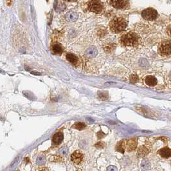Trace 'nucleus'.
Here are the masks:
<instances>
[{
	"mask_svg": "<svg viewBox=\"0 0 171 171\" xmlns=\"http://www.w3.org/2000/svg\"><path fill=\"white\" fill-rule=\"evenodd\" d=\"M120 43L125 46H137L141 43V38L137 33L130 32L122 35Z\"/></svg>",
	"mask_w": 171,
	"mask_h": 171,
	"instance_id": "1",
	"label": "nucleus"
},
{
	"mask_svg": "<svg viewBox=\"0 0 171 171\" xmlns=\"http://www.w3.org/2000/svg\"><path fill=\"white\" fill-rule=\"evenodd\" d=\"M127 26V22L124 18L117 17L113 19L109 23L111 30L114 33H120L125 30Z\"/></svg>",
	"mask_w": 171,
	"mask_h": 171,
	"instance_id": "2",
	"label": "nucleus"
},
{
	"mask_svg": "<svg viewBox=\"0 0 171 171\" xmlns=\"http://www.w3.org/2000/svg\"><path fill=\"white\" fill-rule=\"evenodd\" d=\"M88 9L95 14H101L104 10V5L100 0H89L88 3Z\"/></svg>",
	"mask_w": 171,
	"mask_h": 171,
	"instance_id": "3",
	"label": "nucleus"
},
{
	"mask_svg": "<svg viewBox=\"0 0 171 171\" xmlns=\"http://www.w3.org/2000/svg\"><path fill=\"white\" fill-rule=\"evenodd\" d=\"M158 52L163 56L171 55V39L162 41L158 46Z\"/></svg>",
	"mask_w": 171,
	"mask_h": 171,
	"instance_id": "4",
	"label": "nucleus"
},
{
	"mask_svg": "<svg viewBox=\"0 0 171 171\" xmlns=\"http://www.w3.org/2000/svg\"><path fill=\"white\" fill-rule=\"evenodd\" d=\"M141 15L145 20L154 21L158 18V12L153 8H147L141 12Z\"/></svg>",
	"mask_w": 171,
	"mask_h": 171,
	"instance_id": "5",
	"label": "nucleus"
},
{
	"mask_svg": "<svg viewBox=\"0 0 171 171\" xmlns=\"http://www.w3.org/2000/svg\"><path fill=\"white\" fill-rule=\"evenodd\" d=\"M109 4L117 9H126L130 6L129 0H109Z\"/></svg>",
	"mask_w": 171,
	"mask_h": 171,
	"instance_id": "6",
	"label": "nucleus"
},
{
	"mask_svg": "<svg viewBox=\"0 0 171 171\" xmlns=\"http://www.w3.org/2000/svg\"><path fill=\"white\" fill-rule=\"evenodd\" d=\"M71 159L74 163L79 164L83 159V154L80 151H75L71 156Z\"/></svg>",
	"mask_w": 171,
	"mask_h": 171,
	"instance_id": "7",
	"label": "nucleus"
},
{
	"mask_svg": "<svg viewBox=\"0 0 171 171\" xmlns=\"http://www.w3.org/2000/svg\"><path fill=\"white\" fill-rule=\"evenodd\" d=\"M158 153L162 158H169L171 156V149L169 147H163L158 151Z\"/></svg>",
	"mask_w": 171,
	"mask_h": 171,
	"instance_id": "8",
	"label": "nucleus"
},
{
	"mask_svg": "<svg viewBox=\"0 0 171 171\" xmlns=\"http://www.w3.org/2000/svg\"><path fill=\"white\" fill-rule=\"evenodd\" d=\"M145 84L148 85L149 86H154L158 83V81L156 79V78L154 76L149 75L146 77L145 79Z\"/></svg>",
	"mask_w": 171,
	"mask_h": 171,
	"instance_id": "9",
	"label": "nucleus"
},
{
	"mask_svg": "<svg viewBox=\"0 0 171 171\" xmlns=\"http://www.w3.org/2000/svg\"><path fill=\"white\" fill-rule=\"evenodd\" d=\"M63 140V134L61 132L57 133L55 134L52 138V142L54 145L60 144Z\"/></svg>",
	"mask_w": 171,
	"mask_h": 171,
	"instance_id": "10",
	"label": "nucleus"
},
{
	"mask_svg": "<svg viewBox=\"0 0 171 171\" xmlns=\"http://www.w3.org/2000/svg\"><path fill=\"white\" fill-rule=\"evenodd\" d=\"M127 151L129 152L135 150L137 147V139H131L127 141Z\"/></svg>",
	"mask_w": 171,
	"mask_h": 171,
	"instance_id": "11",
	"label": "nucleus"
},
{
	"mask_svg": "<svg viewBox=\"0 0 171 171\" xmlns=\"http://www.w3.org/2000/svg\"><path fill=\"white\" fill-rule=\"evenodd\" d=\"M97 54H98V50L94 46L90 47L87 50V51L86 52V55L87 58H95V56H97Z\"/></svg>",
	"mask_w": 171,
	"mask_h": 171,
	"instance_id": "12",
	"label": "nucleus"
},
{
	"mask_svg": "<svg viewBox=\"0 0 171 171\" xmlns=\"http://www.w3.org/2000/svg\"><path fill=\"white\" fill-rule=\"evenodd\" d=\"M127 142L125 140H123L122 141H120L119 143L117 145V147H116L117 151H118V152H120L121 153H124L125 149V147H127Z\"/></svg>",
	"mask_w": 171,
	"mask_h": 171,
	"instance_id": "13",
	"label": "nucleus"
},
{
	"mask_svg": "<svg viewBox=\"0 0 171 171\" xmlns=\"http://www.w3.org/2000/svg\"><path fill=\"white\" fill-rule=\"evenodd\" d=\"M66 58L69 62H70L71 63L73 64V65H77V62H78V61H79V59H78L77 57L73 54H66Z\"/></svg>",
	"mask_w": 171,
	"mask_h": 171,
	"instance_id": "14",
	"label": "nucleus"
},
{
	"mask_svg": "<svg viewBox=\"0 0 171 171\" xmlns=\"http://www.w3.org/2000/svg\"><path fill=\"white\" fill-rule=\"evenodd\" d=\"M52 51L54 54L60 55L63 52V48L62 46L59 43H55L52 45Z\"/></svg>",
	"mask_w": 171,
	"mask_h": 171,
	"instance_id": "15",
	"label": "nucleus"
},
{
	"mask_svg": "<svg viewBox=\"0 0 171 171\" xmlns=\"http://www.w3.org/2000/svg\"><path fill=\"white\" fill-rule=\"evenodd\" d=\"M78 18L77 14L74 12H70L66 15V19L70 21V22H74Z\"/></svg>",
	"mask_w": 171,
	"mask_h": 171,
	"instance_id": "16",
	"label": "nucleus"
},
{
	"mask_svg": "<svg viewBox=\"0 0 171 171\" xmlns=\"http://www.w3.org/2000/svg\"><path fill=\"white\" fill-rule=\"evenodd\" d=\"M149 153V151L147 149V148H145V147H141L139 149V151H138V154L140 156H145L147 153Z\"/></svg>",
	"mask_w": 171,
	"mask_h": 171,
	"instance_id": "17",
	"label": "nucleus"
},
{
	"mask_svg": "<svg viewBox=\"0 0 171 171\" xmlns=\"http://www.w3.org/2000/svg\"><path fill=\"white\" fill-rule=\"evenodd\" d=\"M86 124L84 123H81V122L77 123L75 125H74V127L78 130H82L84 129V128H86Z\"/></svg>",
	"mask_w": 171,
	"mask_h": 171,
	"instance_id": "18",
	"label": "nucleus"
},
{
	"mask_svg": "<svg viewBox=\"0 0 171 171\" xmlns=\"http://www.w3.org/2000/svg\"><path fill=\"white\" fill-rule=\"evenodd\" d=\"M98 95L100 98H101L102 100H104V101H106V100H108L109 98L108 93L106 92H99Z\"/></svg>",
	"mask_w": 171,
	"mask_h": 171,
	"instance_id": "19",
	"label": "nucleus"
},
{
	"mask_svg": "<svg viewBox=\"0 0 171 171\" xmlns=\"http://www.w3.org/2000/svg\"><path fill=\"white\" fill-rule=\"evenodd\" d=\"M46 162V158L43 156H39L37 159V164L41 165H44Z\"/></svg>",
	"mask_w": 171,
	"mask_h": 171,
	"instance_id": "20",
	"label": "nucleus"
},
{
	"mask_svg": "<svg viewBox=\"0 0 171 171\" xmlns=\"http://www.w3.org/2000/svg\"><path fill=\"white\" fill-rule=\"evenodd\" d=\"M139 80V78H138V76L137 75H132L131 77H130V81L131 82L133 83H136Z\"/></svg>",
	"mask_w": 171,
	"mask_h": 171,
	"instance_id": "21",
	"label": "nucleus"
},
{
	"mask_svg": "<svg viewBox=\"0 0 171 171\" xmlns=\"http://www.w3.org/2000/svg\"><path fill=\"white\" fill-rule=\"evenodd\" d=\"M67 152H68V148L66 147H63L60 150V153L62 156H66L67 154Z\"/></svg>",
	"mask_w": 171,
	"mask_h": 171,
	"instance_id": "22",
	"label": "nucleus"
},
{
	"mask_svg": "<svg viewBox=\"0 0 171 171\" xmlns=\"http://www.w3.org/2000/svg\"><path fill=\"white\" fill-rule=\"evenodd\" d=\"M105 146V143H104L102 141H99L97 144H95V147L98 149H103Z\"/></svg>",
	"mask_w": 171,
	"mask_h": 171,
	"instance_id": "23",
	"label": "nucleus"
},
{
	"mask_svg": "<svg viewBox=\"0 0 171 171\" xmlns=\"http://www.w3.org/2000/svg\"><path fill=\"white\" fill-rule=\"evenodd\" d=\"M167 33L169 36H170L171 38V25L168 26V27L167 28Z\"/></svg>",
	"mask_w": 171,
	"mask_h": 171,
	"instance_id": "24",
	"label": "nucleus"
},
{
	"mask_svg": "<svg viewBox=\"0 0 171 171\" xmlns=\"http://www.w3.org/2000/svg\"><path fill=\"white\" fill-rule=\"evenodd\" d=\"M104 133H102V132H99L98 134H97V136L98 137V138H102V137H104L103 136H104Z\"/></svg>",
	"mask_w": 171,
	"mask_h": 171,
	"instance_id": "25",
	"label": "nucleus"
},
{
	"mask_svg": "<svg viewBox=\"0 0 171 171\" xmlns=\"http://www.w3.org/2000/svg\"><path fill=\"white\" fill-rule=\"evenodd\" d=\"M108 170H117V169L115 168V167H114V166H109L108 168Z\"/></svg>",
	"mask_w": 171,
	"mask_h": 171,
	"instance_id": "26",
	"label": "nucleus"
},
{
	"mask_svg": "<svg viewBox=\"0 0 171 171\" xmlns=\"http://www.w3.org/2000/svg\"><path fill=\"white\" fill-rule=\"evenodd\" d=\"M65 1H68V2H70V1H72V0H65Z\"/></svg>",
	"mask_w": 171,
	"mask_h": 171,
	"instance_id": "27",
	"label": "nucleus"
}]
</instances>
